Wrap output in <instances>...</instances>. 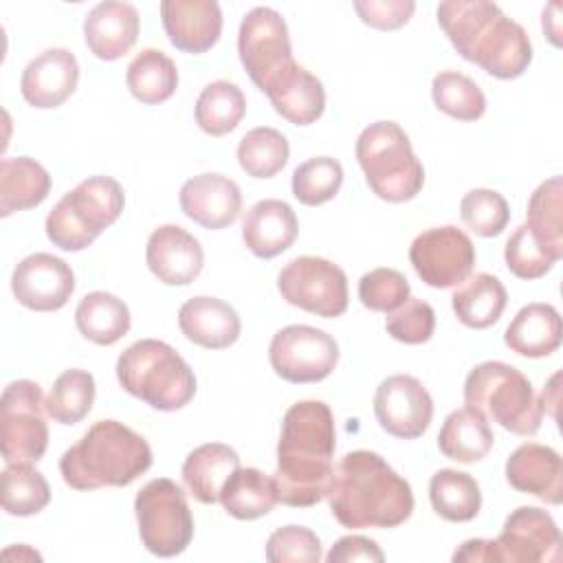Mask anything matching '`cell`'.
I'll return each mask as SVG.
<instances>
[{
    "instance_id": "obj_1",
    "label": "cell",
    "mask_w": 563,
    "mask_h": 563,
    "mask_svg": "<svg viewBox=\"0 0 563 563\" xmlns=\"http://www.w3.org/2000/svg\"><path fill=\"white\" fill-rule=\"evenodd\" d=\"M336 429L330 407L321 400L295 402L282 420L277 468L273 482L277 499L292 508H310L328 497L334 477Z\"/></svg>"
},
{
    "instance_id": "obj_2",
    "label": "cell",
    "mask_w": 563,
    "mask_h": 563,
    "mask_svg": "<svg viewBox=\"0 0 563 563\" xmlns=\"http://www.w3.org/2000/svg\"><path fill=\"white\" fill-rule=\"evenodd\" d=\"M328 504L343 528H396L413 512V493L378 453L350 451L334 466Z\"/></svg>"
},
{
    "instance_id": "obj_3",
    "label": "cell",
    "mask_w": 563,
    "mask_h": 563,
    "mask_svg": "<svg viewBox=\"0 0 563 563\" xmlns=\"http://www.w3.org/2000/svg\"><path fill=\"white\" fill-rule=\"evenodd\" d=\"M438 24L466 62L477 64L497 79H517L532 62V44L526 29L495 2H440Z\"/></svg>"
},
{
    "instance_id": "obj_4",
    "label": "cell",
    "mask_w": 563,
    "mask_h": 563,
    "mask_svg": "<svg viewBox=\"0 0 563 563\" xmlns=\"http://www.w3.org/2000/svg\"><path fill=\"white\" fill-rule=\"evenodd\" d=\"M150 466L152 449L147 440L117 420H97L59 457V473L75 490L128 486Z\"/></svg>"
},
{
    "instance_id": "obj_5",
    "label": "cell",
    "mask_w": 563,
    "mask_h": 563,
    "mask_svg": "<svg viewBox=\"0 0 563 563\" xmlns=\"http://www.w3.org/2000/svg\"><path fill=\"white\" fill-rule=\"evenodd\" d=\"M119 385L158 411H176L196 396V376L165 341L141 339L117 358Z\"/></svg>"
},
{
    "instance_id": "obj_6",
    "label": "cell",
    "mask_w": 563,
    "mask_h": 563,
    "mask_svg": "<svg viewBox=\"0 0 563 563\" xmlns=\"http://www.w3.org/2000/svg\"><path fill=\"white\" fill-rule=\"evenodd\" d=\"M464 402L515 435H534L543 420V407L532 383L501 361H484L468 372Z\"/></svg>"
},
{
    "instance_id": "obj_7",
    "label": "cell",
    "mask_w": 563,
    "mask_h": 563,
    "mask_svg": "<svg viewBox=\"0 0 563 563\" xmlns=\"http://www.w3.org/2000/svg\"><path fill=\"white\" fill-rule=\"evenodd\" d=\"M356 161L380 200L407 202L422 191L424 167L396 121L369 123L358 134Z\"/></svg>"
},
{
    "instance_id": "obj_8",
    "label": "cell",
    "mask_w": 563,
    "mask_h": 563,
    "mask_svg": "<svg viewBox=\"0 0 563 563\" xmlns=\"http://www.w3.org/2000/svg\"><path fill=\"white\" fill-rule=\"evenodd\" d=\"M123 187L110 176H90L48 211L44 229L62 251L88 249L123 211Z\"/></svg>"
},
{
    "instance_id": "obj_9",
    "label": "cell",
    "mask_w": 563,
    "mask_h": 563,
    "mask_svg": "<svg viewBox=\"0 0 563 563\" xmlns=\"http://www.w3.org/2000/svg\"><path fill=\"white\" fill-rule=\"evenodd\" d=\"M139 537L154 556H176L194 539V517L185 490L169 477L150 479L134 497Z\"/></svg>"
},
{
    "instance_id": "obj_10",
    "label": "cell",
    "mask_w": 563,
    "mask_h": 563,
    "mask_svg": "<svg viewBox=\"0 0 563 563\" xmlns=\"http://www.w3.org/2000/svg\"><path fill=\"white\" fill-rule=\"evenodd\" d=\"M44 394L35 380H11L0 400V451L7 464H33L48 446Z\"/></svg>"
},
{
    "instance_id": "obj_11",
    "label": "cell",
    "mask_w": 563,
    "mask_h": 563,
    "mask_svg": "<svg viewBox=\"0 0 563 563\" xmlns=\"http://www.w3.org/2000/svg\"><path fill=\"white\" fill-rule=\"evenodd\" d=\"M282 299L310 314L334 319L347 310V277L330 260L301 255L290 260L277 275Z\"/></svg>"
},
{
    "instance_id": "obj_12",
    "label": "cell",
    "mask_w": 563,
    "mask_h": 563,
    "mask_svg": "<svg viewBox=\"0 0 563 563\" xmlns=\"http://www.w3.org/2000/svg\"><path fill=\"white\" fill-rule=\"evenodd\" d=\"M238 53L251 81L266 92V88L295 66L288 26L284 18L271 7L251 9L238 31Z\"/></svg>"
},
{
    "instance_id": "obj_13",
    "label": "cell",
    "mask_w": 563,
    "mask_h": 563,
    "mask_svg": "<svg viewBox=\"0 0 563 563\" xmlns=\"http://www.w3.org/2000/svg\"><path fill=\"white\" fill-rule=\"evenodd\" d=\"M475 260L477 253L471 238L453 224L424 229L409 246L413 271L431 288L464 284L473 273Z\"/></svg>"
},
{
    "instance_id": "obj_14",
    "label": "cell",
    "mask_w": 563,
    "mask_h": 563,
    "mask_svg": "<svg viewBox=\"0 0 563 563\" xmlns=\"http://www.w3.org/2000/svg\"><path fill=\"white\" fill-rule=\"evenodd\" d=\"M268 361L277 376L288 383H319L339 363L336 341L312 325H286L271 339Z\"/></svg>"
},
{
    "instance_id": "obj_15",
    "label": "cell",
    "mask_w": 563,
    "mask_h": 563,
    "mask_svg": "<svg viewBox=\"0 0 563 563\" xmlns=\"http://www.w3.org/2000/svg\"><path fill=\"white\" fill-rule=\"evenodd\" d=\"M561 530L550 512L537 506L512 510L497 539H493L497 563H552L561 559Z\"/></svg>"
},
{
    "instance_id": "obj_16",
    "label": "cell",
    "mask_w": 563,
    "mask_h": 563,
    "mask_svg": "<svg viewBox=\"0 0 563 563\" xmlns=\"http://www.w3.org/2000/svg\"><path fill=\"white\" fill-rule=\"evenodd\" d=\"M374 413L389 435L416 440L431 424L433 400L418 378L409 374H394L376 387Z\"/></svg>"
},
{
    "instance_id": "obj_17",
    "label": "cell",
    "mask_w": 563,
    "mask_h": 563,
    "mask_svg": "<svg viewBox=\"0 0 563 563\" xmlns=\"http://www.w3.org/2000/svg\"><path fill=\"white\" fill-rule=\"evenodd\" d=\"M11 290L20 306L35 312H53L75 292L73 268L51 253L26 255L11 275Z\"/></svg>"
},
{
    "instance_id": "obj_18",
    "label": "cell",
    "mask_w": 563,
    "mask_h": 563,
    "mask_svg": "<svg viewBox=\"0 0 563 563\" xmlns=\"http://www.w3.org/2000/svg\"><path fill=\"white\" fill-rule=\"evenodd\" d=\"M178 202L189 220L218 231L238 220L242 211V191L229 176L207 172L183 183Z\"/></svg>"
},
{
    "instance_id": "obj_19",
    "label": "cell",
    "mask_w": 563,
    "mask_h": 563,
    "mask_svg": "<svg viewBox=\"0 0 563 563\" xmlns=\"http://www.w3.org/2000/svg\"><path fill=\"white\" fill-rule=\"evenodd\" d=\"M145 262L158 282L167 286H187L200 275L205 251L183 227L163 224L147 238Z\"/></svg>"
},
{
    "instance_id": "obj_20",
    "label": "cell",
    "mask_w": 563,
    "mask_h": 563,
    "mask_svg": "<svg viewBox=\"0 0 563 563\" xmlns=\"http://www.w3.org/2000/svg\"><path fill=\"white\" fill-rule=\"evenodd\" d=\"M79 64L68 48H46L22 70L20 92L33 108L62 106L77 88Z\"/></svg>"
},
{
    "instance_id": "obj_21",
    "label": "cell",
    "mask_w": 563,
    "mask_h": 563,
    "mask_svg": "<svg viewBox=\"0 0 563 563\" xmlns=\"http://www.w3.org/2000/svg\"><path fill=\"white\" fill-rule=\"evenodd\" d=\"M163 29L183 53H207L222 33V11L216 0H163Z\"/></svg>"
},
{
    "instance_id": "obj_22",
    "label": "cell",
    "mask_w": 563,
    "mask_h": 563,
    "mask_svg": "<svg viewBox=\"0 0 563 563\" xmlns=\"http://www.w3.org/2000/svg\"><path fill=\"white\" fill-rule=\"evenodd\" d=\"M506 482L519 493H528L545 504L559 506L563 501L561 455L552 446L526 442L508 455Z\"/></svg>"
},
{
    "instance_id": "obj_23",
    "label": "cell",
    "mask_w": 563,
    "mask_h": 563,
    "mask_svg": "<svg viewBox=\"0 0 563 563\" xmlns=\"http://www.w3.org/2000/svg\"><path fill=\"white\" fill-rule=\"evenodd\" d=\"M139 37V11L130 2H99L84 20V40L88 51L103 59L114 62L123 57Z\"/></svg>"
},
{
    "instance_id": "obj_24",
    "label": "cell",
    "mask_w": 563,
    "mask_h": 563,
    "mask_svg": "<svg viewBox=\"0 0 563 563\" xmlns=\"http://www.w3.org/2000/svg\"><path fill=\"white\" fill-rule=\"evenodd\" d=\"M299 222L292 207L277 198L255 202L242 220V240L246 249L262 260L288 251L297 238Z\"/></svg>"
},
{
    "instance_id": "obj_25",
    "label": "cell",
    "mask_w": 563,
    "mask_h": 563,
    "mask_svg": "<svg viewBox=\"0 0 563 563\" xmlns=\"http://www.w3.org/2000/svg\"><path fill=\"white\" fill-rule=\"evenodd\" d=\"M180 332L207 350H224L240 339V317L218 297H191L178 310Z\"/></svg>"
},
{
    "instance_id": "obj_26",
    "label": "cell",
    "mask_w": 563,
    "mask_h": 563,
    "mask_svg": "<svg viewBox=\"0 0 563 563\" xmlns=\"http://www.w3.org/2000/svg\"><path fill=\"white\" fill-rule=\"evenodd\" d=\"M264 95L271 99L275 112L292 125H310L325 110L323 84L299 64L282 73Z\"/></svg>"
},
{
    "instance_id": "obj_27",
    "label": "cell",
    "mask_w": 563,
    "mask_h": 563,
    "mask_svg": "<svg viewBox=\"0 0 563 563\" xmlns=\"http://www.w3.org/2000/svg\"><path fill=\"white\" fill-rule=\"evenodd\" d=\"M561 339L563 323L559 310L541 301L523 306L504 332V343L515 354L528 358L550 356L552 352L559 350Z\"/></svg>"
},
{
    "instance_id": "obj_28",
    "label": "cell",
    "mask_w": 563,
    "mask_h": 563,
    "mask_svg": "<svg viewBox=\"0 0 563 563\" xmlns=\"http://www.w3.org/2000/svg\"><path fill=\"white\" fill-rule=\"evenodd\" d=\"M240 468L235 449L222 442L196 446L183 462V482L200 504L220 501V490L227 479Z\"/></svg>"
},
{
    "instance_id": "obj_29",
    "label": "cell",
    "mask_w": 563,
    "mask_h": 563,
    "mask_svg": "<svg viewBox=\"0 0 563 563\" xmlns=\"http://www.w3.org/2000/svg\"><path fill=\"white\" fill-rule=\"evenodd\" d=\"M493 442L495 435L488 420L484 413L468 405L451 411L438 433V446L442 455L462 464L484 460L493 449Z\"/></svg>"
},
{
    "instance_id": "obj_30",
    "label": "cell",
    "mask_w": 563,
    "mask_h": 563,
    "mask_svg": "<svg viewBox=\"0 0 563 563\" xmlns=\"http://www.w3.org/2000/svg\"><path fill=\"white\" fill-rule=\"evenodd\" d=\"M51 191L48 172L29 156L2 158L0 163V216L26 211L46 200Z\"/></svg>"
},
{
    "instance_id": "obj_31",
    "label": "cell",
    "mask_w": 563,
    "mask_h": 563,
    "mask_svg": "<svg viewBox=\"0 0 563 563\" xmlns=\"http://www.w3.org/2000/svg\"><path fill=\"white\" fill-rule=\"evenodd\" d=\"M77 330L97 345H112L130 330L132 317L123 299L106 290H92L81 297L75 310Z\"/></svg>"
},
{
    "instance_id": "obj_32",
    "label": "cell",
    "mask_w": 563,
    "mask_h": 563,
    "mask_svg": "<svg viewBox=\"0 0 563 563\" xmlns=\"http://www.w3.org/2000/svg\"><path fill=\"white\" fill-rule=\"evenodd\" d=\"M526 227L534 242L554 260L563 257V180L552 176L543 180L528 200Z\"/></svg>"
},
{
    "instance_id": "obj_33",
    "label": "cell",
    "mask_w": 563,
    "mask_h": 563,
    "mask_svg": "<svg viewBox=\"0 0 563 563\" xmlns=\"http://www.w3.org/2000/svg\"><path fill=\"white\" fill-rule=\"evenodd\" d=\"M506 303L508 292L504 284L488 273H477L451 297L457 321L473 330H484L497 323Z\"/></svg>"
},
{
    "instance_id": "obj_34",
    "label": "cell",
    "mask_w": 563,
    "mask_h": 563,
    "mask_svg": "<svg viewBox=\"0 0 563 563\" xmlns=\"http://www.w3.org/2000/svg\"><path fill=\"white\" fill-rule=\"evenodd\" d=\"M277 488L271 475L260 468H238L220 490L222 508L242 521L268 515L277 504Z\"/></svg>"
},
{
    "instance_id": "obj_35",
    "label": "cell",
    "mask_w": 563,
    "mask_h": 563,
    "mask_svg": "<svg viewBox=\"0 0 563 563\" xmlns=\"http://www.w3.org/2000/svg\"><path fill=\"white\" fill-rule=\"evenodd\" d=\"M125 84L132 97L145 106L167 101L178 88V68L158 48H143L128 66Z\"/></svg>"
},
{
    "instance_id": "obj_36",
    "label": "cell",
    "mask_w": 563,
    "mask_h": 563,
    "mask_svg": "<svg viewBox=\"0 0 563 563\" xmlns=\"http://www.w3.org/2000/svg\"><path fill=\"white\" fill-rule=\"evenodd\" d=\"M429 499L433 510L455 523H464L477 517L482 508L479 484L473 475L455 468H440L429 482Z\"/></svg>"
},
{
    "instance_id": "obj_37",
    "label": "cell",
    "mask_w": 563,
    "mask_h": 563,
    "mask_svg": "<svg viewBox=\"0 0 563 563\" xmlns=\"http://www.w3.org/2000/svg\"><path fill=\"white\" fill-rule=\"evenodd\" d=\"M246 112L244 92L227 81L218 79L202 88L196 101V123L209 136H224L233 132Z\"/></svg>"
},
{
    "instance_id": "obj_38",
    "label": "cell",
    "mask_w": 563,
    "mask_h": 563,
    "mask_svg": "<svg viewBox=\"0 0 563 563\" xmlns=\"http://www.w3.org/2000/svg\"><path fill=\"white\" fill-rule=\"evenodd\" d=\"M95 402V376L86 369L62 372L44 398L46 416L57 424L81 422Z\"/></svg>"
},
{
    "instance_id": "obj_39",
    "label": "cell",
    "mask_w": 563,
    "mask_h": 563,
    "mask_svg": "<svg viewBox=\"0 0 563 563\" xmlns=\"http://www.w3.org/2000/svg\"><path fill=\"white\" fill-rule=\"evenodd\" d=\"M51 501L46 477L31 464H7L2 471V508L13 517H31Z\"/></svg>"
},
{
    "instance_id": "obj_40",
    "label": "cell",
    "mask_w": 563,
    "mask_h": 563,
    "mask_svg": "<svg viewBox=\"0 0 563 563\" xmlns=\"http://www.w3.org/2000/svg\"><path fill=\"white\" fill-rule=\"evenodd\" d=\"M290 145L275 128H253L238 145V163L253 178H273L288 163Z\"/></svg>"
},
{
    "instance_id": "obj_41",
    "label": "cell",
    "mask_w": 563,
    "mask_h": 563,
    "mask_svg": "<svg viewBox=\"0 0 563 563\" xmlns=\"http://www.w3.org/2000/svg\"><path fill=\"white\" fill-rule=\"evenodd\" d=\"M431 97L440 112L457 121H477L486 112L482 88L457 70H442L431 81Z\"/></svg>"
},
{
    "instance_id": "obj_42",
    "label": "cell",
    "mask_w": 563,
    "mask_h": 563,
    "mask_svg": "<svg viewBox=\"0 0 563 563\" xmlns=\"http://www.w3.org/2000/svg\"><path fill=\"white\" fill-rule=\"evenodd\" d=\"M292 196L306 207H319L332 200L343 185V167L332 156H314L292 172Z\"/></svg>"
},
{
    "instance_id": "obj_43",
    "label": "cell",
    "mask_w": 563,
    "mask_h": 563,
    "mask_svg": "<svg viewBox=\"0 0 563 563\" xmlns=\"http://www.w3.org/2000/svg\"><path fill=\"white\" fill-rule=\"evenodd\" d=\"M462 222L479 238L499 235L510 220L506 198L495 189H471L460 202Z\"/></svg>"
},
{
    "instance_id": "obj_44",
    "label": "cell",
    "mask_w": 563,
    "mask_h": 563,
    "mask_svg": "<svg viewBox=\"0 0 563 563\" xmlns=\"http://www.w3.org/2000/svg\"><path fill=\"white\" fill-rule=\"evenodd\" d=\"M409 282L396 268H374L358 279V299L374 312H391L409 299Z\"/></svg>"
},
{
    "instance_id": "obj_45",
    "label": "cell",
    "mask_w": 563,
    "mask_h": 563,
    "mask_svg": "<svg viewBox=\"0 0 563 563\" xmlns=\"http://www.w3.org/2000/svg\"><path fill=\"white\" fill-rule=\"evenodd\" d=\"M264 556L271 563H317L323 552L319 537L310 528L284 526L268 537Z\"/></svg>"
},
{
    "instance_id": "obj_46",
    "label": "cell",
    "mask_w": 563,
    "mask_h": 563,
    "mask_svg": "<svg viewBox=\"0 0 563 563\" xmlns=\"http://www.w3.org/2000/svg\"><path fill=\"white\" fill-rule=\"evenodd\" d=\"M385 328L391 339L407 345H420L433 336L435 312L427 301L409 297L405 303L387 314Z\"/></svg>"
},
{
    "instance_id": "obj_47",
    "label": "cell",
    "mask_w": 563,
    "mask_h": 563,
    "mask_svg": "<svg viewBox=\"0 0 563 563\" xmlns=\"http://www.w3.org/2000/svg\"><path fill=\"white\" fill-rule=\"evenodd\" d=\"M508 271L519 279H539L556 264L532 238L526 224L517 227L504 249Z\"/></svg>"
},
{
    "instance_id": "obj_48",
    "label": "cell",
    "mask_w": 563,
    "mask_h": 563,
    "mask_svg": "<svg viewBox=\"0 0 563 563\" xmlns=\"http://www.w3.org/2000/svg\"><path fill=\"white\" fill-rule=\"evenodd\" d=\"M354 11L358 18L380 31H394L409 22L416 11V2L411 0H356Z\"/></svg>"
},
{
    "instance_id": "obj_49",
    "label": "cell",
    "mask_w": 563,
    "mask_h": 563,
    "mask_svg": "<svg viewBox=\"0 0 563 563\" xmlns=\"http://www.w3.org/2000/svg\"><path fill=\"white\" fill-rule=\"evenodd\" d=\"M325 561L328 563H350V561L383 563L385 554L374 539L363 537V534H350V537H341L330 548V552L325 554Z\"/></svg>"
},
{
    "instance_id": "obj_50",
    "label": "cell",
    "mask_w": 563,
    "mask_h": 563,
    "mask_svg": "<svg viewBox=\"0 0 563 563\" xmlns=\"http://www.w3.org/2000/svg\"><path fill=\"white\" fill-rule=\"evenodd\" d=\"M453 561H497L495 559V548H493V539H468L464 541L455 552H453Z\"/></svg>"
},
{
    "instance_id": "obj_51",
    "label": "cell",
    "mask_w": 563,
    "mask_h": 563,
    "mask_svg": "<svg viewBox=\"0 0 563 563\" xmlns=\"http://www.w3.org/2000/svg\"><path fill=\"white\" fill-rule=\"evenodd\" d=\"M559 378H561V374L556 372V374L550 378L548 387L543 389V394H541V398H539L543 411H550V416H552L554 420H556V407H559V387H556Z\"/></svg>"
}]
</instances>
